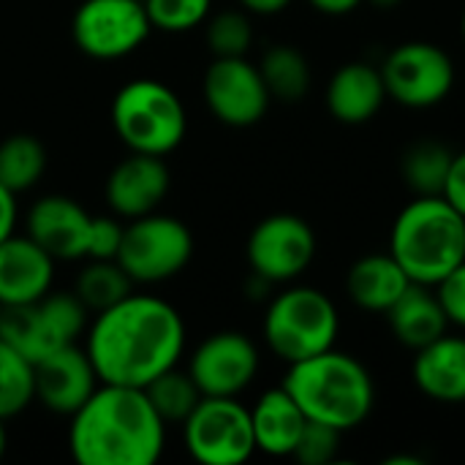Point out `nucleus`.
<instances>
[{"label": "nucleus", "mask_w": 465, "mask_h": 465, "mask_svg": "<svg viewBox=\"0 0 465 465\" xmlns=\"http://www.w3.org/2000/svg\"><path fill=\"white\" fill-rule=\"evenodd\" d=\"M54 259L27 234L0 242V305H30L52 292Z\"/></svg>", "instance_id": "17"}, {"label": "nucleus", "mask_w": 465, "mask_h": 465, "mask_svg": "<svg viewBox=\"0 0 465 465\" xmlns=\"http://www.w3.org/2000/svg\"><path fill=\"white\" fill-rule=\"evenodd\" d=\"M93 215L71 196H41L25 218V234L33 237L54 262L87 259V234Z\"/></svg>", "instance_id": "16"}, {"label": "nucleus", "mask_w": 465, "mask_h": 465, "mask_svg": "<svg viewBox=\"0 0 465 465\" xmlns=\"http://www.w3.org/2000/svg\"><path fill=\"white\" fill-rule=\"evenodd\" d=\"M16 193H11L3 183H0V242L14 234V226H16Z\"/></svg>", "instance_id": "36"}, {"label": "nucleus", "mask_w": 465, "mask_h": 465, "mask_svg": "<svg viewBox=\"0 0 465 465\" xmlns=\"http://www.w3.org/2000/svg\"><path fill=\"white\" fill-rule=\"evenodd\" d=\"M441 196L455 210H460L465 215V150L463 153H455L452 166H450V174H447V185H444V193Z\"/></svg>", "instance_id": "35"}, {"label": "nucleus", "mask_w": 465, "mask_h": 465, "mask_svg": "<svg viewBox=\"0 0 465 465\" xmlns=\"http://www.w3.org/2000/svg\"><path fill=\"white\" fill-rule=\"evenodd\" d=\"M444 311H447V319L450 324H458L465 330V262L460 267H455L441 283L433 286Z\"/></svg>", "instance_id": "34"}, {"label": "nucleus", "mask_w": 465, "mask_h": 465, "mask_svg": "<svg viewBox=\"0 0 465 465\" xmlns=\"http://www.w3.org/2000/svg\"><path fill=\"white\" fill-rule=\"evenodd\" d=\"M262 327L270 351L292 365L332 349L341 332V316L322 289L292 286L272 297Z\"/></svg>", "instance_id": "6"}, {"label": "nucleus", "mask_w": 465, "mask_h": 465, "mask_svg": "<svg viewBox=\"0 0 465 465\" xmlns=\"http://www.w3.org/2000/svg\"><path fill=\"white\" fill-rule=\"evenodd\" d=\"M327 109L343 125H362L379 114L387 101L381 71L371 63H346L327 82Z\"/></svg>", "instance_id": "18"}, {"label": "nucleus", "mask_w": 465, "mask_h": 465, "mask_svg": "<svg viewBox=\"0 0 465 465\" xmlns=\"http://www.w3.org/2000/svg\"><path fill=\"white\" fill-rule=\"evenodd\" d=\"M365 3H371V5H376V8H381V11H392V8H398L403 0H365Z\"/></svg>", "instance_id": "39"}, {"label": "nucleus", "mask_w": 465, "mask_h": 465, "mask_svg": "<svg viewBox=\"0 0 465 465\" xmlns=\"http://www.w3.org/2000/svg\"><path fill=\"white\" fill-rule=\"evenodd\" d=\"M172 188L169 166L161 155L128 153L106 177L104 196L117 218L134 221L161 207Z\"/></svg>", "instance_id": "15"}, {"label": "nucleus", "mask_w": 465, "mask_h": 465, "mask_svg": "<svg viewBox=\"0 0 465 465\" xmlns=\"http://www.w3.org/2000/svg\"><path fill=\"white\" fill-rule=\"evenodd\" d=\"M248 14H259V16H272L281 14L283 8H289L292 0H237Z\"/></svg>", "instance_id": "38"}, {"label": "nucleus", "mask_w": 465, "mask_h": 465, "mask_svg": "<svg viewBox=\"0 0 465 465\" xmlns=\"http://www.w3.org/2000/svg\"><path fill=\"white\" fill-rule=\"evenodd\" d=\"M98 384L101 379L93 368V360L79 343H65L44 360L33 362L35 401L44 403V409L52 414L71 417L95 392Z\"/></svg>", "instance_id": "14"}, {"label": "nucleus", "mask_w": 465, "mask_h": 465, "mask_svg": "<svg viewBox=\"0 0 465 465\" xmlns=\"http://www.w3.org/2000/svg\"><path fill=\"white\" fill-rule=\"evenodd\" d=\"M153 30L188 33L207 22L213 0H144Z\"/></svg>", "instance_id": "31"}, {"label": "nucleus", "mask_w": 465, "mask_h": 465, "mask_svg": "<svg viewBox=\"0 0 465 465\" xmlns=\"http://www.w3.org/2000/svg\"><path fill=\"white\" fill-rule=\"evenodd\" d=\"M153 33L144 0H82L71 19V35L93 60H123Z\"/></svg>", "instance_id": "9"}, {"label": "nucleus", "mask_w": 465, "mask_h": 465, "mask_svg": "<svg viewBox=\"0 0 465 465\" xmlns=\"http://www.w3.org/2000/svg\"><path fill=\"white\" fill-rule=\"evenodd\" d=\"M256 343L237 330L207 335L188 360V373L204 398H240L259 373Z\"/></svg>", "instance_id": "12"}, {"label": "nucleus", "mask_w": 465, "mask_h": 465, "mask_svg": "<svg viewBox=\"0 0 465 465\" xmlns=\"http://www.w3.org/2000/svg\"><path fill=\"white\" fill-rule=\"evenodd\" d=\"M390 253L414 283H441L465 262V215L444 196H417L392 223Z\"/></svg>", "instance_id": "4"}, {"label": "nucleus", "mask_w": 465, "mask_h": 465, "mask_svg": "<svg viewBox=\"0 0 465 465\" xmlns=\"http://www.w3.org/2000/svg\"><path fill=\"white\" fill-rule=\"evenodd\" d=\"M460 30H463V38H465V11H463V19H460Z\"/></svg>", "instance_id": "41"}, {"label": "nucleus", "mask_w": 465, "mask_h": 465, "mask_svg": "<svg viewBox=\"0 0 465 465\" xmlns=\"http://www.w3.org/2000/svg\"><path fill=\"white\" fill-rule=\"evenodd\" d=\"M112 128L128 153H174L188 131L180 95L158 79H131L112 98Z\"/></svg>", "instance_id": "5"}, {"label": "nucleus", "mask_w": 465, "mask_h": 465, "mask_svg": "<svg viewBox=\"0 0 465 465\" xmlns=\"http://www.w3.org/2000/svg\"><path fill=\"white\" fill-rule=\"evenodd\" d=\"M251 422H253L256 452L272 458H292L308 425V417L281 384L275 390H267L256 401V406L251 409Z\"/></svg>", "instance_id": "21"}, {"label": "nucleus", "mask_w": 465, "mask_h": 465, "mask_svg": "<svg viewBox=\"0 0 465 465\" xmlns=\"http://www.w3.org/2000/svg\"><path fill=\"white\" fill-rule=\"evenodd\" d=\"M144 392L166 425H183L188 420V414L196 409V403L202 401V392L193 384L191 373L180 371V368H172V371L161 373L158 379H153L144 387Z\"/></svg>", "instance_id": "28"}, {"label": "nucleus", "mask_w": 465, "mask_h": 465, "mask_svg": "<svg viewBox=\"0 0 465 465\" xmlns=\"http://www.w3.org/2000/svg\"><path fill=\"white\" fill-rule=\"evenodd\" d=\"M204 41L213 57H248L253 46V22L242 8H226L207 16Z\"/></svg>", "instance_id": "30"}, {"label": "nucleus", "mask_w": 465, "mask_h": 465, "mask_svg": "<svg viewBox=\"0 0 465 465\" xmlns=\"http://www.w3.org/2000/svg\"><path fill=\"white\" fill-rule=\"evenodd\" d=\"M5 447H8V433H5V420H0V458L5 455Z\"/></svg>", "instance_id": "40"}, {"label": "nucleus", "mask_w": 465, "mask_h": 465, "mask_svg": "<svg viewBox=\"0 0 465 465\" xmlns=\"http://www.w3.org/2000/svg\"><path fill=\"white\" fill-rule=\"evenodd\" d=\"M245 256L251 272L267 283L297 281L316 259V234L311 223L292 213H275L259 221L248 237Z\"/></svg>", "instance_id": "11"}, {"label": "nucleus", "mask_w": 465, "mask_h": 465, "mask_svg": "<svg viewBox=\"0 0 465 465\" xmlns=\"http://www.w3.org/2000/svg\"><path fill=\"white\" fill-rule=\"evenodd\" d=\"M316 11L322 14H330V16H343V14H351L354 8H360L365 0H308Z\"/></svg>", "instance_id": "37"}, {"label": "nucleus", "mask_w": 465, "mask_h": 465, "mask_svg": "<svg viewBox=\"0 0 465 465\" xmlns=\"http://www.w3.org/2000/svg\"><path fill=\"white\" fill-rule=\"evenodd\" d=\"M193 259L191 229L172 215L150 213L123 229L117 264L134 283H161L180 275Z\"/></svg>", "instance_id": "7"}, {"label": "nucleus", "mask_w": 465, "mask_h": 465, "mask_svg": "<svg viewBox=\"0 0 465 465\" xmlns=\"http://www.w3.org/2000/svg\"><path fill=\"white\" fill-rule=\"evenodd\" d=\"M202 93L213 117L232 128L256 125L272 101L259 65L248 57H213L204 71Z\"/></svg>", "instance_id": "13"}, {"label": "nucleus", "mask_w": 465, "mask_h": 465, "mask_svg": "<svg viewBox=\"0 0 465 465\" xmlns=\"http://www.w3.org/2000/svg\"><path fill=\"white\" fill-rule=\"evenodd\" d=\"M379 71L387 98L409 109L436 106L455 87L452 57L430 41H406L395 46Z\"/></svg>", "instance_id": "10"}, {"label": "nucleus", "mask_w": 465, "mask_h": 465, "mask_svg": "<svg viewBox=\"0 0 465 465\" xmlns=\"http://www.w3.org/2000/svg\"><path fill=\"white\" fill-rule=\"evenodd\" d=\"M46 163V147L33 134H11L0 142V183L16 196L41 183Z\"/></svg>", "instance_id": "26"}, {"label": "nucleus", "mask_w": 465, "mask_h": 465, "mask_svg": "<svg viewBox=\"0 0 465 465\" xmlns=\"http://www.w3.org/2000/svg\"><path fill=\"white\" fill-rule=\"evenodd\" d=\"M183 428L185 452L202 465H240L256 452L251 409L237 398H204Z\"/></svg>", "instance_id": "8"}, {"label": "nucleus", "mask_w": 465, "mask_h": 465, "mask_svg": "<svg viewBox=\"0 0 465 465\" xmlns=\"http://www.w3.org/2000/svg\"><path fill=\"white\" fill-rule=\"evenodd\" d=\"M411 283L414 281L406 275V270L390 251L357 259L346 275L349 300L371 313H387Z\"/></svg>", "instance_id": "22"}, {"label": "nucleus", "mask_w": 465, "mask_h": 465, "mask_svg": "<svg viewBox=\"0 0 465 465\" xmlns=\"http://www.w3.org/2000/svg\"><path fill=\"white\" fill-rule=\"evenodd\" d=\"M341 439H343V430H338L332 425H324V422L308 420L292 458L300 460L302 465L332 463L338 458V452H341Z\"/></svg>", "instance_id": "32"}, {"label": "nucleus", "mask_w": 465, "mask_h": 465, "mask_svg": "<svg viewBox=\"0 0 465 465\" xmlns=\"http://www.w3.org/2000/svg\"><path fill=\"white\" fill-rule=\"evenodd\" d=\"M414 354L411 379L425 398L465 403V338L447 332Z\"/></svg>", "instance_id": "19"}, {"label": "nucleus", "mask_w": 465, "mask_h": 465, "mask_svg": "<svg viewBox=\"0 0 465 465\" xmlns=\"http://www.w3.org/2000/svg\"><path fill=\"white\" fill-rule=\"evenodd\" d=\"M455 150L439 139H420L406 147L401 158V174L417 196H441Z\"/></svg>", "instance_id": "25"}, {"label": "nucleus", "mask_w": 465, "mask_h": 465, "mask_svg": "<svg viewBox=\"0 0 465 465\" xmlns=\"http://www.w3.org/2000/svg\"><path fill=\"white\" fill-rule=\"evenodd\" d=\"M123 223L109 215H93L87 234V259H117L123 242Z\"/></svg>", "instance_id": "33"}, {"label": "nucleus", "mask_w": 465, "mask_h": 465, "mask_svg": "<svg viewBox=\"0 0 465 465\" xmlns=\"http://www.w3.org/2000/svg\"><path fill=\"white\" fill-rule=\"evenodd\" d=\"M259 71L272 101L297 104L311 90V63L302 54V49L292 44L270 46L259 63Z\"/></svg>", "instance_id": "24"}, {"label": "nucleus", "mask_w": 465, "mask_h": 465, "mask_svg": "<svg viewBox=\"0 0 465 465\" xmlns=\"http://www.w3.org/2000/svg\"><path fill=\"white\" fill-rule=\"evenodd\" d=\"M166 428L144 390L98 384L71 414L68 452L79 465H153L163 455Z\"/></svg>", "instance_id": "2"}, {"label": "nucleus", "mask_w": 465, "mask_h": 465, "mask_svg": "<svg viewBox=\"0 0 465 465\" xmlns=\"http://www.w3.org/2000/svg\"><path fill=\"white\" fill-rule=\"evenodd\" d=\"M0 341L30 362H38L68 343L41 300L30 305H0Z\"/></svg>", "instance_id": "23"}, {"label": "nucleus", "mask_w": 465, "mask_h": 465, "mask_svg": "<svg viewBox=\"0 0 465 465\" xmlns=\"http://www.w3.org/2000/svg\"><path fill=\"white\" fill-rule=\"evenodd\" d=\"M84 341L101 384L144 390L183 360L185 322L172 302L131 292L112 308L93 313Z\"/></svg>", "instance_id": "1"}, {"label": "nucleus", "mask_w": 465, "mask_h": 465, "mask_svg": "<svg viewBox=\"0 0 465 465\" xmlns=\"http://www.w3.org/2000/svg\"><path fill=\"white\" fill-rule=\"evenodd\" d=\"M33 401V362L0 341V420L22 414Z\"/></svg>", "instance_id": "29"}, {"label": "nucleus", "mask_w": 465, "mask_h": 465, "mask_svg": "<svg viewBox=\"0 0 465 465\" xmlns=\"http://www.w3.org/2000/svg\"><path fill=\"white\" fill-rule=\"evenodd\" d=\"M283 387L308 420L332 425L343 433L360 428L371 417L376 401L368 368L335 346L316 357L292 362Z\"/></svg>", "instance_id": "3"}, {"label": "nucleus", "mask_w": 465, "mask_h": 465, "mask_svg": "<svg viewBox=\"0 0 465 465\" xmlns=\"http://www.w3.org/2000/svg\"><path fill=\"white\" fill-rule=\"evenodd\" d=\"M134 292V281L117 264V259H90L74 283V294L90 313L106 311Z\"/></svg>", "instance_id": "27"}, {"label": "nucleus", "mask_w": 465, "mask_h": 465, "mask_svg": "<svg viewBox=\"0 0 465 465\" xmlns=\"http://www.w3.org/2000/svg\"><path fill=\"white\" fill-rule=\"evenodd\" d=\"M384 316L390 322L395 341L411 351L425 349L450 330V319L436 289L425 283H411Z\"/></svg>", "instance_id": "20"}]
</instances>
